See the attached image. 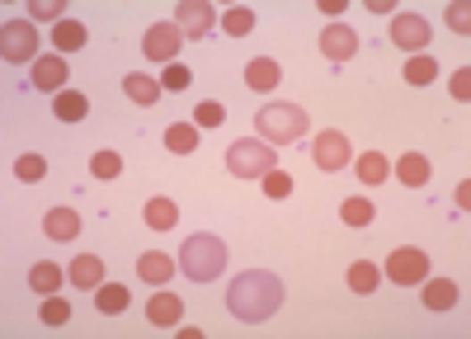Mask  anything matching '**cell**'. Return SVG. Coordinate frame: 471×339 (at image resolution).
<instances>
[{
    "label": "cell",
    "mask_w": 471,
    "mask_h": 339,
    "mask_svg": "<svg viewBox=\"0 0 471 339\" xmlns=\"http://www.w3.org/2000/svg\"><path fill=\"white\" fill-rule=\"evenodd\" d=\"M227 307H231L236 320H245V326H264V320L283 307V278L264 274V269L236 274V283L227 287Z\"/></svg>",
    "instance_id": "obj_1"
},
{
    "label": "cell",
    "mask_w": 471,
    "mask_h": 339,
    "mask_svg": "<svg viewBox=\"0 0 471 339\" xmlns=\"http://www.w3.org/2000/svg\"><path fill=\"white\" fill-rule=\"evenodd\" d=\"M179 269L194 283H212L227 269V245L217 241V236H208V231H194L189 241L179 245Z\"/></svg>",
    "instance_id": "obj_2"
},
{
    "label": "cell",
    "mask_w": 471,
    "mask_h": 339,
    "mask_svg": "<svg viewBox=\"0 0 471 339\" xmlns=\"http://www.w3.org/2000/svg\"><path fill=\"white\" fill-rule=\"evenodd\" d=\"M255 132L269 146H293V142H302V132H307V113L297 104H269L255 118Z\"/></svg>",
    "instance_id": "obj_3"
},
{
    "label": "cell",
    "mask_w": 471,
    "mask_h": 339,
    "mask_svg": "<svg viewBox=\"0 0 471 339\" xmlns=\"http://www.w3.org/2000/svg\"><path fill=\"white\" fill-rule=\"evenodd\" d=\"M227 170H231L236 179H264L269 170H278V161H274V146H269V142H260V137L236 142V146L227 151Z\"/></svg>",
    "instance_id": "obj_4"
},
{
    "label": "cell",
    "mask_w": 471,
    "mask_h": 339,
    "mask_svg": "<svg viewBox=\"0 0 471 339\" xmlns=\"http://www.w3.org/2000/svg\"><path fill=\"white\" fill-rule=\"evenodd\" d=\"M0 57L10 66L14 62H38V29L29 20H5V33H0Z\"/></svg>",
    "instance_id": "obj_5"
},
{
    "label": "cell",
    "mask_w": 471,
    "mask_h": 339,
    "mask_svg": "<svg viewBox=\"0 0 471 339\" xmlns=\"http://www.w3.org/2000/svg\"><path fill=\"white\" fill-rule=\"evenodd\" d=\"M386 278H392V283H406V287L425 283V278H429V254L415 250V245L392 250V254H386Z\"/></svg>",
    "instance_id": "obj_6"
},
{
    "label": "cell",
    "mask_w": 471,
    "mask_h": 339,
    "mask_svg": "<svg viewBox=\"0 0 471 339\" xmlns=\"http://www.w3.org/2000/svg\"><path fill=\"white\" fill-rule=\"evenodd\" d=\"M349 132H316L311 142V161L316 170H326V175H335V170H349Z\"/></svg>",
    "instance_id": "obj_7"
},
{
    "label": "cell",
    "mask_w": 471,
    "mask_h": 339,
    "mask_svg": "<svg viewBox=\"0 0 471 339\" xmlns=\"http://www.w3.org/2000/svg\"><path fill=\"white\" fill-rule=\"evenodd\" d=\"M179 43H184L179 24H151V29L142 33V57H151V62H165V66H170V62L179 57Z\"/></svg>",
    "instance_id": "obj_8"
},
{
    "label": "cell",
    "mask_w": 471,
    "mask_h": 339,
    "mask_svg": "<svg viewBox=\"0 0 471 339\" xmlns=\"http://www.w3.org/2000/svg\"><path fill=\"white\" fill-rule=\"evenodd\" d=\"M392 43L406 53H425L429 47V20L425 14H396L392 20Z\"/></svg>",
    "instance_id": "obj_9"
},
{
    "label": "cell",
    "mask_w": 471,
    "mask_h": 339,
    "mask_svg": "<svg viewBox=\"0 0 471 339\" xmlns=\"http://www.w3.org/2000/svg\"><path fill=\"white\" fill-rule=\"evenodd\" d=\"M212 20H217V14H212L208 0H184V5L175 10V24H179L184 38H203V33L212 29Z\"/></svg>",
    "instance_id": "obj_10"
},
{
    "label": "cell",
    "mask_w": 471,
    "mask_h": 339,
    "mask_svg": "<svg viewBox=\"0 0 471 339\" xmlns=\"http://www.w3.org/2000/svg\"><path fill=\"white\" fill-rule=\"evenodd\" d=\"M321 53L330 62H349L353 53H359V33H353L349 24H326L321 29Z\"/></svg>",
    "instance_id": "obj_11"
},
{
    "label": "cell",
    "mask_w": 471,
    "mask_h": 339,
    "mask_svg": "<svg viewBox=\"0 0 471 339\" xmlns=\"http://www.w3.org/2000/svg\"><path fill=\"white\" fill-rule=\"evenodd\" d=\"M245 85H250V90H278V85H283V66L274 62V57H250L245 62Z\"/></svg>",
    "instance_id": "obj_12"
},
{
    "label": "cell",
    "mask_w": 471,
    "mask_h": 339,
    "mask_svg": "<svg viewBox=\"0 0 471 339\" xmlns=\"http://www.w3.org/2000/svg\"><path fill=\"white\" fill-rule=\"evenodd\" d=\"M43 231H47V241H76L80 236V212L76 208H47Z\"/></svg>",
    "instance_id": "obj_13"
},
{
    "label": "cell",
    "mask_w": 471,
    "mask_h": 339,
    "mask_svg": "<svg viewBox=\"0 0 471 339\" xmlns=\"http://www.w3.org/2000/svg\"><path fill=\"white\" fill-rule=\"evenodd\" d=\"M66 76H71L66 57H38L33 62V85H38V90H66Z\"/></svg>",
    "instance_id": "obj_14"
},
{
    "label": "cell",
    "mask_w": 471,
    "mask_h": 339,
    "mask_svg": "<svg viewBox=\"0 0 471 339\" xmlns=\"http://www.w3.org/2000/svg\"><path fill=\"white\" fill-rule=\"evenodd\" d=\"M184 316V302L175 297V293H161V287H156V297H151L146 302V320H151V326H175V320Z\"/></svg>",
    "instance_id": "obj_15"
},
{
    "label": "cell",
    "mask_w": 471,
    "mask_h": 339,
    "mask_svg": "<svg viewBox=\"0 0 471 339\" xmlns=\"http://www.w3.org/2000/svg\"><path fill=\"white\" fill-rule=\"evenodd\" d=\"M392 170H396V179H401V184H410V189L429 184V175H434V165H429L425 156H419V151H406V156H401Z\"/></svg>",
    "instance_id": "obj_16"
},
{
    "label": "cell",
    "mask_w": 471,
    "mask_h": 339,
    "mask_svg": "<svg viewBox=\"0 0 471 339\" xmlns=\"http://www.w3.org/2000/svg\"><path fill=\"white\" fill-rule=\"evenodd\" d=\"M170 274H175V260H170V254H161V250H151V254H142V260H137V278L142 283H170Z\"/></svg>",
    "instance_id": "obj_17"
},
{
    "label": "cell",
    "mask_w": 471,
    "mask_h": 339,
    "mask_svg": "<svg viewBox=\"0 0 471 339\" xmlns=\"http://www.w3.org/2000/svg\"><path fill=\"white\" fill-rule=\"evenodd\" d=\"M419 287H425V307L429 311H452V307H458V283H452V278H429Z\"/></svg>",
    "instance_id": "obj_18"
},
{
    "label": "cell",
    "mask_w": 471,
    "mask_h": 339,
    "mask_svg": "<svg viewBox=\"0 0 471 339\" xmlns=\"http://www.w3.org/2000/svg\"><path fill=\"white\" fill-rule=\"evenodd\" d=\"M377 283H382V269L373 260H353L349 264V293L368 297V293H377Z\"/></svg>",
    "instance_id": "obj_19"
},
{
    "label": "cell",
    "mask_w": 471,
    "mask_h": 339,
    "mask_svg": "<svg viewBox=\"0 0 471 339\" xmlns=\"http://www.w3.org/2000/svg\"><path fill=\"white\" fill-rule=\"evenodd\" d=\"M66 274H71L76 287H99L104 283V260H99V254H80V260H71Z\"/></svg>",
    "instance_id": "obj_20"
},
{
    "label": "cell",
    "mask_w": 471,
    "mask_h": 339,
    "mask_svg": "<svg viewBox=\"0 0 471 339\" xmlns=\"http://www.w3.org/2000/svg\"><path fill=\"white\" fill-rule=\"evenodd\" d=\"M53 113L62 118V123H80V118L90 113V99L80 95V90H57V99H53Z\"/></svg>",
    "instance_id": "obj_21"
},
{
    "label": "cell",
    "mask_w": 471,
    "mask_h": 339,
    "mask_svg": "<svg viewBox=\"0 0 471 339\" xmlns=\"http://www.w3.org/2000/svg\"><path fill=\"white\" fill-rule=\"evenodd\" d=\"M128 302H132V297H128L123 283H99V287H95V307L104 311V316H123Z\"/></svg>",
    "instance_id": "obj_22"
},
{
    "label": "cell",
    "mask_w": 471,
    "mask_h": 339,
    "mask_svg": "<svg viewBox=\"0 0 471 339\" xmlns=\"http://www.w3.org/2000/svg\"><path fill=\"white\" fill-rule=\"evenodd\" d=\"M123 90H128V99L132 104H156L161 99V80H151V76H142V71H132V76H123Z\"/></svg>",
    "instance_id": "obj_23"
},
{
    "label": "cell",
    "mask_w": 471,
    "mask_h": 339,
    "mask_svg": "<svg viewBox=\"0 0 471 339\" xmlns=\"http://www.w3.org/2000/svg\"><path fill=\"white\" fill-rule=\"evenodd\" d=\"M53 43H57V53H80V47H86V24L80 20L53 24Z\"/></svg>",
    "instance_id": "obj_24"
},
{
    "label": "cell",
    "mask_w": 471,
    "mask_h": 339,
    "mask_svg": "<svg viewBox=\"0 0 471 339\" xmlns=\"http://www.w3.org/2000/svg\"><path fill=\"white\" fill-rule=\"evenodd\" d=\"M165 146H170L175 156H194L198 151V128L194 123H170L165 128Z\"/></svg>",
    "instance_id": "obj_25"
},
{
    "label": "cell",
    "mask_w": 471,
    "mask_h": 339,
    "mask_svg": "<svg viewBox=\"0 0 471 339\" xmlns=\"http://www.w3.org/2000/svg\"><path fill=\"white\" fill-rule=\"evenodd\" d=\"M29 287H33V293H43V297H53L57 287H62V269H57L53 260L33 264V269H29Z\"/></svg>",
    "instance_id": "obj_26"
},
{
    "label": "cell",
    "mask_w": 471,
    "mask_h": 339,
    "mask_svg": "<svg viewBox=\"0 0 471 339\" xmlns=\"http://www.w3.org/2000/svg\"><path fill=\"white\" fill-rule=\"evenodd\" d=\"M175 222H179V208H175L170 198H151L146 203V227L151 231H170Z\"/></svg>",
    "instance_id": "obj_27"
},
{
    "label": "cell",
    "mask_w": 471,
    "mask_h": 339,
    "mask_svg": "<svg viewBox=\"0 0 471 339\" xmlns=\"http://www.w3.org/2000/svg\"><path fill=\"white\" fill-rule=\"evenodd\" d=\"M353 165H359V179H363V184H386V175H392V165H386L382 151H363Z\"/></svg>",
    "instance_id": "obj_28"
},
{
    "label": "cell",
    "mask_w": 471,
    "mask_h": 339,
    "mask_svg": "<svg viewBox=\"0 0 471 339\" xmlns=\"http://www.w3.org/2000/svg\"><path fill=\"white\" fill-rule=\"evenodd\" d=\"M340 217H344V227H368L377 217V208L368 198H344L340 203Z\"/></svg>",
    "instance_id": "obj_29"
},
{
    "label": "cell",
    "mask_w": 471,
    "mask_h": 339,
    "mask_svg": "<svg viewBox=\"0 0 471 339\" xmlns=\"http://www.w3.org/2000/svg\"><path fill=\"white\" fill-rule=\"evenodd\" d=\"M406 80L410 85H434V80H439V62H434V57H410L406 62Z\"/></svg>",
    "instance_id": "obj_30"
},
{
    "label": "cell",
    "mask_w": 471,
    "mask_h": 339,
    "mask_svg": "<svg viewBox=\"0 0 471 339\" xmlns=\"http://www.w3.org/2000/svg\"><path fill=\"white\" fill-rule=\"evenodd\" d=\"M222 29L231 33V38H241V33H250V29H255V10H245V5H231V10L222 14Z\"/></svg>",
    "instance_id": "obj_31"
},
{
    "label": "cell",
    "mask_w": 471,
    "mask_h": 339,
    "mask_svg": "<svg viewBox=\"0 0 471 339\" xmlns=\"http://www.w3.org/2000/svg\"><path fill=\"white\" fill-rule=\"evenodd\" d=\"M90 170H95V179H118L123 175V156H118V151H95Z\"/></svg>",
    "instance_id": "obj_32"
},
{
    "label": "cell",
    "mask_w": 471,
    "mask_h": 339,
    "mask_svg": "<svg viewBox=\"0 0 471 339\" xmlns=\"http://www.w3.org/2000/svg\"><path fill=\"white\" fill-rule=\"evenodd\" d=\"M14 175H20L24 184H38L47 175V161L43 156H20V161H14Z\"/></svg>",
    "instance_id": "obj_33"
},
{
    "label": "cell",
    "mask_w": 471,
    "mask_h": 339,
    "mask_svg": "<svg viewBox=\"0 0 471 339\" xmlns=\"http://www.w3.org/2000/svg\"><path fill=\"white\" fill-rule=\"evenodd\" d=\"M38 320H43V326H66V320H71V307H66V302L53 293V297L43 302V316Z\"/></svg>",
    "instance_id": "obj_34"
},
{
    "label": "cell",
    "mask_w": 471,
    "mask_h": 339,
    "mask_svg": "<svg viewBox=\"0 0 471 339\" xmlns=\"http://www.w3.org/2000/svg\"><path fill=\"white\" fill-rule=\"evenodd\" d=\"M189 66H184V62H170V66H165V76H161V90H189Z\"/></svg>",
    "instance_id": "obj_35"
},
{
    "label": "cell",
    "mask_w": 471,
    "mask_h": 339,
    "mask_svg": "<svg viewBox=\"0 0 471 339\" xmlns=\"http://www.w3.org/2000/svg\"><path fill=\"white\" fill-rule=\"evenodd\" d=\"M260 184H264V194H269V198H288V194H293V179L283 175V170H269Z\"/></svg>",
    "instance_id": "obj_36"
},
{
    "label": "cell",
    "mask_w": 471,
    "mask_h": 339,
    "mask_svg": "<svg viewBox=\"0 0 471 339\" xmlns=\"http://www.w3.org/2000/svg\"><path fill=\"white\" fill-rule=\"evenodd\" d=\"M222 118H227V109L217 104V99H203V104H198V128H222Z\"/></svg>",
    "instance_id": "obj_37"
},
{
    "label": "cell",
    "mask_w": 471,
    "mask_h": 339,
    "mask_svg": "<svg viewBox=\"0 0 471 339\" xmlns=\"http://www.w3.org/2000/svg\"><path fill=\"white\" fill-rule=\"evenodd\" d=\"M62 0H33V5H29V14H33V20H57L62 24Z\"/></svg>",
    "instance_id": "obj_38"
},
{
    "label": "cell",
    "mask_w": 471,
    "mask_h": 339,
    "mask_svg": "<svg viewBox=\"0 0 471 339\" xmlns=\"http://www.w3.org/2000/svg\"><path fill=\"white\" fill-rule=\"evenodd\" d=\"M448 24H452V33H471V10H467V0H462V5H448Z\"/></svg>",
    "instance_id": "obj_39"
},
{
    "label": "cell",
    "mask_w": 471,
    "mask_h": 339,
    "mask_svg": "<svg viewBox=\"0 0 471 339\" xmlns=\"http://www.w3.org/2000/svg\"><path fill=\"white\" fill-rule=\"evenodd\" d=\"M452 95H458L462 104L471 99V71H467V66H462V71H452Z\"/></svg>",
    "instance_id": "obj_40"
}]
</instances>
